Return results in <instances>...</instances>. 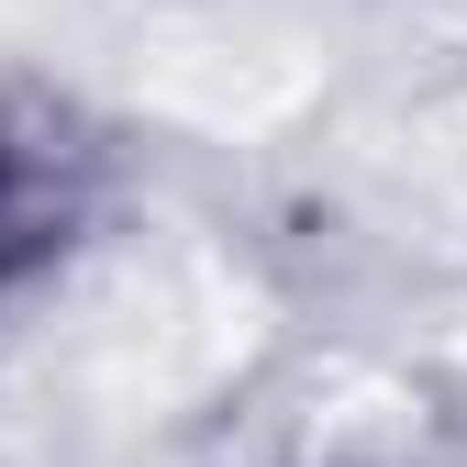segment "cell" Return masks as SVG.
Segmentation results:
<instances>
[{
	"instance_id": "1",
	"label": "cell",
	"mask_w": 467,
	"mask_h": 467,
	"mask_svg": "<svg viewBox=\"0 0 467 467\" xmlns=\"http://www.w3.org/2000/svg\"><path fill=\"white\" fill-rule=\"evenodd\" d=\"M111 212V134L67 89L0 78V312L45 301Z\"/></svg>"
}]
</instances>
